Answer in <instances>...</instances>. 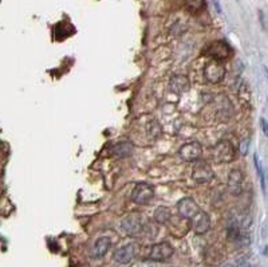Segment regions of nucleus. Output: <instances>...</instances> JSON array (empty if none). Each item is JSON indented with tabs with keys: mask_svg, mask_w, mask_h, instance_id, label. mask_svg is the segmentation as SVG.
I'll list each match as a JSON object with an SVG mask.
<instances>
[{
	"mask_svg": "<svg viewBox=\"0 0 268 267\" xmlns=\"http://www.w3.org/2000/svg\"><path fill=\"white\" fill-rule=\"evenodd\" d=\"M204 55L209 57L213 61L222 62V61H226V59L232 57L233 50L226 40H215V42L206 46L205 50H204Z\"/></svg>",
	"mask_w": 268,
	"mask_h": 267,
	"instance_id": "1",
	"label": "nucleus"
},
{
	"mask_svg": "<svg viewBox=\"0 0 268 267\" xmlns=\"http://www.w3.org/2000/svg\"><path fill=\"white\" fill-rule=\"evenodd\" d=\"M213 160L218 164H228L236 158V149L231 141L223 140L213 146Z\"/></svg>",
	"mask_w": 268,
	"mask_h": 267,
	"instance_id": "2",
	"label": "nucleus"
},
{
	"mask_svg": "<svg viewBox=\"0 0 268 267\" xmlns=\"http://www.w3.org/2000/svg\"><path fill=\"white\" fill-rule=\"evenodd\" d=\"M192 179L196 184H206L215 179V172L212 167L205 161H196L192 169Z\"/></svg>",
	"mask_w": 268,
	"mask_h": 267,
	"instance_id": "3",
	"label": "nucleus"
},
{
	"mask_svg": "<svg viewBox=\"0 0 268 267\" xmlns=\"http://www.w3.org/2000/svg\"><path fill=\"white\" fill-rule=\"evenodd\" d=\"M153 197H154V187L148 183H140L132 191V200L136 204H148L153 200Z\"/></svg>",
	"mask_w": 268,
	"mask_h": 267,
	"instance_id": "4",
	"label": "nucleus"
},
{
	"mask_svg": "<svg viewBox=\"0 0 268 267\" xmlns=\"http://www.w3.org/2000/svg\"><path fill=\"white\" fill-rule=\"evenodd\" d=\"M121 230L124 231V234H126L129 236L140 235L141 232L144 231L142 218L140 215H137V213L128 215L121 222Z\"/></svg>",
	"mask_w": 268,
	"mask_h": 267,
	"instance_id": "5",
	"label": "nucleus"
},
{
	"mask_svg": "<svg viewBox=\"0 0 268 267\" xmlns=\"http://www.w3.org/2000/svg\"><path fill=\"white\" fill-rule=\"evenodd\" d=\"M175 252V248L172 247L171 243L168 242H161V243H155L150 247V251H149V260H153V262H165L173 255Z\"/></svg>",
	"mask_w": 268,
	"mask_h": 267,
	"instance_id": "6",
	"label": "nucleus"
},
{
	"mask_svg": "<svg viewBox=\"0 0 268 267\" xmlns=\"http://www.w3.org/2000/svg\"><path fill=\"white\" fill-rule=\"evenodd\" d=\"M204 77L209 83H220L226 77V67L222 62L212 61L204 67Z\"/></svg>",
	"mask_w": 268,
	"mask_h": 267,
	"instance_id": "7",
	"label": "nucleus"
},
{
	"mask_svg": "<svg viewBox=\"0 0 268 267\" xmlns=\"http://www.w3.org/2000/svg\"><path fill=\"white\" fill-rule=\"evenodd\" d=\"M227 188L232 196H240L244 189V175L239 169H232L228 175Z\"/></svg>",
	"mask_w": 268,
	"mask_h": 267,
	"instance_id": "8",
	"label": "nucleus"
},
{
	"mask_svg": "<svg viewBox=\"0 0 268 267\" xmlns=\"http://www.w3.org/2000/svg\"><path fill=\"white\" fill-rule=\"evenodd\" d=\"M202 153V146L198 141H189L185 142L181 148L179 149L180 157L184 161L192 163V161H197L201 157Z\"/></svg>",
	"mask_w": 268,
	"mask_h": 267,
	"instance_id": "9",
	"label": "nucleus"
},
{
	"mask_svg": "<svg viewBox=\"0 0 268 267\" xmlns=\"http://www.w3.org/2000/svg\"><path fill=\"white\" fill-rule=\"evenodd\" d=\"M137 252V244L136 243H128L125 246H121L120 248H117L114 251L113 259L117 263L120 264H128L133 260V258L136 256Z\"/></svg>",
	"mask_w": 268,
	"mask_h": 267,
	"instance_id": "10",
	"label": "nucleus"
},
{
	"mask_svg": "<svg viewBox=\"0 0 268 267\" xmlns=\"http://www.w3.org/2000/svg\"><path fill=\"white\" fill-rule=\"evenodd\" d=\"M192 230H193L197 235H202L205 232L209 231L210 228V218L209 215L204 211H198L196 215L191 219Z\"/></svg>",
	"mask_w": 268,
	"mask_h": 267,
	"instance_id": "11",
	"label": "nucleus"
},
{
	"mask_svg": "<svg viewBox=\"0 0 268 267\" xmlns=\"http://www.w3.org/2000/svg\"><path fill=\"white\" fill-rule=\"evenodd\" d=\"M177 209H179V213L184 219H192L200 211L197 203L192 197H183L177 203Z\"/></svg>",
	"mask_w": 268,
	"mask_h": 267,
	"instance_id": "12",
	"label": "nucleus"
},
{
	"mask_svg": "<svg viewBox=\"0 0 268 267\" xmlns=\"http://www.w3.org/2000/svg\"><path fill=\"white\" fill-rule=\"evenodd\" d=\"M189 87H191V81H189L188 77H185V75H173L171 81H169V89H171L172 93H175V94L177 95L188 91L189 90Z\"/></svg>",
	"mask_w": 268,
	"mask_h": 267,
	"instance_id": "13",
	"label": "nucleus"
},
{
	"mask_svg": "<svg viewBox=\"0 0 268 267\" xmlns=\"http://www.w3.org/2000/svg\"><path fill=\"white\" fill-rule=\"evenodd\" d=\"M134 153V145L130 141H121L112 148V156L116 158L130 157Z\"/></svg>",
	"mask_w": 268,
	"mask_h": 267,
	"instance_id": "14",
	"label": "nucleus"
},
{
	"mask_svg": "<svg viewBox=\"0 0 268 267\" xmlns=\"http://www.w3.org/2000/svg\"><path fill=\"white\" fill-rule=\"evenodd\" d=\"M110 246H112V240L108 236H102L99 239H97L93 248V256L95 259H101L108 254Z\"/></svg>",
	"mask_w": 268,
	"mask_h": 267,
	"instance_id": "15",
	"label": "nucleus"
},
{
	"mask_svg": "<svg viewBox=\"0 0 268 267\" xmlns=\"http://www.w3.org/2000/svg\"><path fill=\"white\" fill-rule=\"evenodd\" d=\"M153 218L157 223L165 224L171 220V211L168 207H158L157 209H154V213H153Z\"/></svg>",
	"mask_w": 268,
	"mask_h": 267,
	"instance_id": "16",
	"label": "nucleus"
},
{
	"mask_svg": "<svg viewBox=\"0 0 268 267\" xmlns=\"http://www.w3.org/2000/svg\"><path fill=\"white\" fill-rule=\"evenodd\" d=\"M185 7L192 14H197L205 7V0H185Z\"/></svg>",
	"mask_w": 268,
	"mask_h": 267,
	"instance_id": "17",
	"label": "nucleus"
},
{
	"mask_svg": "<svg viewBox=\"0 0 268 267\" xmlns=\"http://www.w3.org/2000/svg\"><path fill=\"white\" fill-rule=\"evenodd\" d=\"M253 163H255V167H256V171H257V176H259V179H260V184H261V189H263V192H265V177H264V171H263V168H261V164L260 161H259V158H257V154H255L253 156Z\"/></svg>",
	"mask_w": 268,
	"mask_h": 267,
	"instance_id": "18",
	"label": "nucleus"
},
{
	"mask_svg": "<svg viewBox=\"0 0 268 267\" xmlns=\"http://www.w3.org/2000/svg\"><path fill=\"white\" fill-rule=\"evenodd\" d=\"M161 132H163V129H161V126L158 125V122L152 121L150 124H149L148 134L150 136V137L152 138L159 137V136H161Z\"/></svg>",
	"mask_w": 268,
	"mask_h": 267,
	"instance_id": "19",
	"label": "nucleus"
},
{
	"mask_svg": "<svg viewBox=\"0 0 268 267\" xmlns=\"http://www.w3.org/2000/svg\"><path fill=\"white\" fill-rule=\"evenodd\" d=\"M248 149H249V141L248 140H243L240 144V153L247 154L248 153Z\"/></svg>",
	"mask_w": 268,
	"mask_h": 267,
	"instance_id": "20",
	"label": "nucleus"
},
{
	"mask_svg": "<svg viewBox=\"0 0 268 267\" xmlns=\"http://www.w3.org/2000/svg\"><path fill=\"white\" fill-rule=\"evenodd\" d=\"M259 19H260V24L261 27H263V30H267V22H265V16H264V12L259 11Z\"/></svg>",
	"mask_w": 268,
	"mask_h": 267,
	"instance_id": "21",
	"label": "nucleus"
},
{
	"mask_svg": "<svg viewBox=\"0 0 268 267\" xmlns=\"http://www.w3.org/2000/svg\"><path fill=\"white\" fill-rule=\"evenodd\" d=\"M260 125H261V130L265 136H268V122L265 118H260Z\"/></svg>",
	"mask_w": 268,
	"mask_h": 267,
	"instance_id": "22",
	"label": "nucleus"
},
{
	"mask_svg": "<svg viewBox=\"0 0 268 267\" xmlns=\"http://www.w3.org/2000/svg\"><path fill=\"white\" fill-rule=\"evenodd\" d=\"M237 267H249V263H247L245 260H239Z\"/></svg>",
	"mask_w": 268,
	"mask_h": 267,
	"instance_id": "23",
	"label": "nucleus"
},
{
	"mask_svg": "<svg viewBox=\"0 0 268 267\" xmlns=\"http://www.w3.org/2000/svg\"><path fill=\"white\" fill-rule=\"evenodd\" d=\"M213 4L215 7H216V10H218L219 14H220V12H222V7H220V4H219V0H213Z\"/></svg>",
	"mask_w": 268,
	"mask_h": 267,
	"instance_id": "24",
	"label": "nucleus"
},
{
	"mask_svg": "<svg viewBox=\"0 0 268 267\" xmlns=\"http://www.w3.org/2000/svg\"><path fill=\"white\" fill-rule=\"evenodd\" d=\"M264 71L267 73V77H268V69H267V67H264Z\"/></svg>",
	"mask_w": 268,
	"mask_h": 267,
	"instance_id": "25",
	"label": "nucleus"
}]
</instances>
